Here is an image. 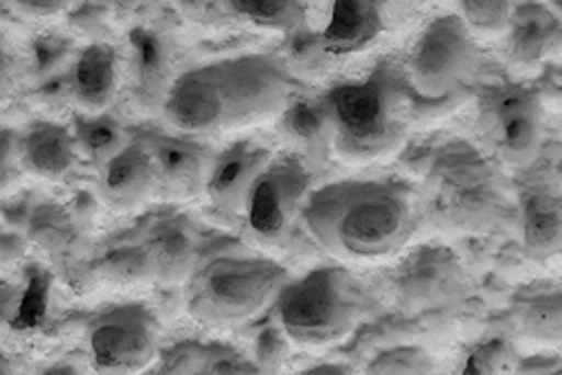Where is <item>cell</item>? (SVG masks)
<instances>
[{"label": "cell", "mask_w": 562, "mask_h": 375, "mask_svg": "<svg viewBox=\"0 0 562 375\" xmlns=\"http://www.w3.org/2000/svg\"><path fill=\"white\" fill-rule=\"evenodd\" d=\"M291 92L284 61L263 53L237 55L178 75L162 113L182 133H216L279 113Z\"/></svg>", "instance_id": "6da1fadb"}, {"label": "cell", "mask_w": 562, "mask_h": 375, "mask_svg": "<svg viewBox=\"0 0 562 375\" xmlns=\"http://www.w3.org/2000/svg\"><path fill=\"white\" fill-rule=\"evenodd\" d=\"M302 218L313 241L345 259L398 252L416 229L409 192L394 180H338L311 192Z\"/></svg>", "instance_id": "7a4b0ae2"}, {"label": "cell", "mask_w": 562, "mask_h": 375, "mask_svg": "<svg viewBox=\"0 0 562 375\" xmlns=\"http://www.w3.org/2000/svg\"><path fill=\"white\" fill-rule=\"evenodd\" d=\"M334 149L356 162L394 151L407 133V86L398 68L381 64L364 79L342 81L322 98Z\"/></svg>", "instance_id": "3957f363"}, {"label": "cell", "mask_w": 562, "mask_h": 375, "mask_svg": "<svg viewBox=\"0 0 562 375\" xmlns=\"http://www.w3.org/2000/svg\"><path fill=\"white\" fill-rule=\"evenodd\" d=\"M420 203L437 227L480 234L502 218L506 190L486 156L465 143H448L426 171Z\"/></svg>", "instance_id": "277c9868"}, {"label": "cell", "mask_w": 562, "mask_h": 375, "mask_svg": "<svg viewBox=\"0 0 562 375\" xmlns=\"http://www.w3.org/2000/svg\"><path fill=\"white\" fill-rule=\"evenodd\" d=\"M289 281V270L272 259L214 257L199 263L184 279V304L190 315L203 323H239L274 304Z\"/></svg>", "instance_id": "5b68a950"}, {"label": "cell", "mask_w": 562, "mask_h": 375, "mask_svg": "<svg viewBox=\"0 0 562 375\" xmlns=\"http://www.w3.org/2000/svg\"><path fill=\"white\" fill-rule=\"evenodd\" d=\"M277 319L289 340L324 346L347 338L364 312L358 281L336 265H322L279 291Z\"/></svg>", "instance_id": "8992f818"}, {"label": "cell", "mask_w": 562, "mask_h": 375, "mask_svg": "<svg viewBox=\"0 0 562 375\" xmlns=\"http://www.w3.org/2000/svg\"><path fill=\"white\" fill-rule=\"evenodd\" d=\"M542 120V100L529 86L502 83L482 92L477 130L497 162L529 167L540 151Z\"/></svg>", "instance_id": "52a82bcc"}, {"label": "cell", "mask_w": 562, "mask_h": 375, "mask_svg": "<svg viewBox=\"0 0 562 375\" xmlns=\"http://www.w3.org/2000/svg\"><path fill=\"white\" fill-rule=\"evenodd\" d=\"M311 182L313 175L302 158L291 154L270 158L257 175L244 209L246 229L257 243L279 248L291 239L311 194Z\"/></svg>", "instance_id": "ba28073f"}, {"label": "cell", "mask_w": 562, "mask_h": 375, "mask_svg": "<svg viewBox=\"0 0 562 375\" xmlns=\"http://www.w3.org/2000/svg\"><path fill=\"white\" fill-rule=\"evenodd\" d=\"M473 30L459 16L430 21L409 50L407 77L412 88L428 100H441L457 90L477 66Z\"/></svg>", "instance_id": "9c48e42d"}, {"label": "cell", "mask_w": 562, "mask_h": 375, "mask_svg": "<svg viewBox=\"0 0 562 375\" xmlns=\"http://www.w3.org/2000/svg\"><path fill=\"white\" fill-rule=\"evenodd\" d=\"M88 349L100 371H143L160 353V323L143 302L113 306L88 326Z\"/></svg>", "instance_id": "30bf717a"}, {"label": "cell", "mask_w": 562, "mask_h": 375, "mask_svg": "<svg viewBox=\"0 0 562 375\" xmlns=\"http://www.w3.org/2000/svg\"><path fill=\"white\" fill-rule=\"evenodd\" d=\"M390 286L401 308L420 312L459 299L465 293V272L452 250L424 246L401 261Z\"/></svg>", "instance_id": "8fae6325"}, {"label": "cell", "mask_w": 562, "mask_h": 375, "mask_svg": "<svg viewBox=\"0 0 562 375\" xmlns=\"http://www.w3.org/2000/svg\"><path fill=\"white\" fill-rule=\"evenodd\" d=\"M139 139L147 145L158 190L156 196L165 198H194L203 192V184L214 160V149L192 133H143Z\"/></svg>", "instance_id": "7c38bea8"}, {"label": "cell", "mask_w": 562, "mask_h": 375, "mask_svg": "<svg viewBox=\"0 0 562 375\" xmlns=\"http://www.w3.org/2000/svg\"><path fill=\"white\" fill-rule=\"evenodd\" d=\"M25 234L30 243L53 259L61 276L75 288H86L88 279L98 276L95 265L86 261L83 225L64 205L36 201Z\"/></svg>", "instance_id": "4fadbf2b"}, {"label": "cell", "mask_w": 562, "mask_h": 375, "mask_svg": "<svg viewBox=\"0 0 562 375\" xmlns=\"http://www.w3.org/2000/svg\"><path fill=\"white\" fill-rule=\"evenodd\" d=\"M270 158L272 151L255 139H239L214 154L203 184L212 209L225 218H244L248 194Z\"/></svg>", "instance_id": "5bb4252c"}, {"label": "cell", "mask_w": 562, "mask_h": 375, "mask_svg": "<svg viewBox=\"0 0 562 375\" xmlns=\"http://www.w3.org/2000/svg\"><path fill=\"white\" fill-rule=\"evenodd\" d=\"M151 279L160 284H180L190 276L201 257L196 225L184 214H167L151 223L143 239Z\"/></svg>", "instance_id": "9a60e30c"}, {"label": "cell", "mask_w": 562, "mask_h": 375, "mask_svg": "<svg viewBox=\"0 0 562 375\" xmlns=\"http://www.w3.org/2000/svg\"><path fill=\"white\" fill-rule=\"evenodd\" d=\"M158 180L151 154L143 139H128L100 171V194L113 209H133L156 196Z\"/></svg>", "instance_id": "2e32d148"}, {"label": "cell", "mask_w": 562, "mask_h": 375, "mask_svg": "<svg viewBox=\"0 0 562 375\" xmlns=\"http://www.w3.org/2000/svg\"><path fill=\"white\" fill-rule=\"evenodd\" d=\"M383 30L385 10L381 0H334L319 41L326 57H351L369 48Z\"/></svg>", "instance_id": "e0dca14e"}, {"label": "cell", "mask_w": 562, "mask_h": 375, "mask_svg": "<svg viewBox=\"0 0 562 375\" xmlns=\"http://www.w3.org/2000/svg\"><path fill=\"white\" fill-rule=\"evenodd\" d=\"M72 130L50 120H34L19 133L21 167L34 175L61 180L77 164Z\"/></svg>", "instance_id": "ac0fdd59"}, {"label": "cell", "mask_w": 562, "mask_h": 375, "mask_svg": "<svg viewBox=\"0 0 562 375\" xmlns=\"http://www.w3.org/2000/svg\"><path fill=\"white\" fill-rule=\"evenodd\" d=\"M68 72L72 102L86 113H102L113 104L120 83V57L113 45L90 43Z\"/></svg>", "instance_id": "d6986e66"}, {"label": "cell", "mask_w": 562, "mask_h": 375, "mask_svg": "<svg viewBox=\"0 0 562 375\" xmlns=\"http://www.w3.org/2000/svg\"><path fill=\"white\" fill-rule=\"evenodd\" d=\"M133 48V95L137 104L154 111L162 109L167 92L173 83L171 55L160 34L137 27L131 34Z\"/></svg>", "instance_id": "ffe728a7"}, {"label": "cell", "mask_w": 562, "mask_h": 375, "mask_svg": "<svg viewBox=\"0 0 562 375\" xmlns=\"http://www.w3.org/2000/svg\"><path fill=\"white\" fill-rule=\"evenodd\" d=\"M520 231L529 257L544 261L560 252L562 216L560 192L549 184H533L520 198Z\"/></svg>", "instance_id": "44dd1931"}, {"label": "cell", "mask_w": 562, "mask_h": 375, "mask_svg": "<svg viewBox=\"0 0 562 375\" xmlns=\"http://www.w3.org/2000/svg\"><path fill=\"white\" fill-rule=\"evenodd\" d=\"M508 57L520 66L540 64L560 43V19L542 3L513 8L508 19Z\"/></svg>", "instance_id": "7402d4cb"}, {"label": "cell", "mask_w": 562, "mask_h": 375, "mask_svg": "<svg viewBox=\"0 0 562 375\" xmlns=\"http://www.w3.org/2000/svg\"><path fill=\"white\" fill-rule=\"evenodd\" d=\"M277 128L306 156H322L334 147V128L322 98L289 100L279 111Z\"/></svg>", "instance_id": "603a6c76"}, {"label": "cell", "mask_w": 562, "mask_h": 375, "mask_svg": "<svg viewBox=\"0 0 562 375\" xmlns=\"http://www.w3.org/2000/svg\"><path fill=\"white\" fill-rule=\"evenodd\" d=\"M72 137L77 151L95 167L98 171H102L106 167V162L120 154L124 149V145L128 143V133L124 128V124L102 111V113H77L72 117Z\"/></svg>", "instance_id": "cb8c5ba5"}, {"label": "cell", "mask_w": 562, "mask_h": 375, "mask_svg": "<svg viewBox=\"0 0 562 375\" xmlns=\"http://www.w3.org/2000/svg\"><path fill=\"white\" fill-rule=\"evenodd\" d=\"M223 5L232 16L266 30L291 34L306 27L302 0H223Z\"/></svg>", "instance_id": "d4e9b609"}, {"label": "cell", "mask_w": 562, "mask_h": 375, "mask_svg": "<svg viewBox=\"0 0 562 375\" xmlns=\"http://www.w3.org/2000/svg\"><path fill=\"white\" fill-rule=\"evenodd\" d=\"M515 321L531 340L560 342V288L522 293L520 304H515Z\"/></svg>", "instance_id": "484cf974"}, {"label": "cell", "mask_w": 562, "mask_h": 375, "mask_svg": "<svg viewBox=\"0 0 562 375\" xmlns=\"http://www.w3.org/2000/svg\"><path fill=\"white\" fill-rule=\"evenodd\" d=\"M92 265H95L98 276L113 281V284H137V281L151 279L143 241L115 243L92 261Z\"/></svg>", "instance_id": "4316f807"}, {"label": "cell", "mask_w": 562, "mask_h": 375, "mask_svg": "<svg viewBox=\"0 0 562 375\" xmlns=\"http://www.w3.org/2000/svg\"><path fill=\"white\" fill-rule=\"evenodd\" d=\"M75 50V41L59 32L36 34L30 43V70L36 79H45L64 70Z\"/></svg>", "instance_id": "83f0119b"}, {"label": "cell", "mask_w": 562, "mask_h": 375, "mask_svg": "<svg viewBox=\"0 0 562 375\" xmlns=\"http://www.w3.org/2000/svg\"><path fill=\"white\" fill-rule=\"evenodd\" d=\"M461 21L477 32H504L513 12V0H457Z\"/></svg>", "instance_id": "f1b7e54d"}, {"label": "cell", "mask_w": 562, "mask_h": 375, "mask_svg": "<svg viewBox=\"0 0 562 375\" xmlns=\"http://www.w3.org/2000/svg\"><path fill=\"white\" fill-rule=\"evenodd\" d=\"M196 373H259V366L225 342H205L199 351Z\"/></svg>", "instance_id": "f546056e"}, {"label": "cell", "mask_w": 562, "mask_h": 375, "mask_svg": "<svg viewBox=\"0 0 562 375\" xmlns=\"http://www.w3.org/2000/svg\"><path fill=\"white\" fill-rule=\"evenodd\" d=\"M432 357L418 346H396L371 360L367 373H432Z\"/></svg>", "instance_id": "4dcf8cb0"}, {"label": "cell", "mask_w": 562, "mask_h": 375, "mask_svg": "<svg viewBox=\"0 0 562 375\" xmlns=\"http://www.w3.org/2000/svg\"><path fill=\"white\" fill-rule=\"evenodd\" d=\"M38 272H34L27 279V286L23 291V304H21V312L14 326L19 328H27V326H36L45 312V295H48V274L41 272V268H36Z\"/></svg>", "instance_id": "1f68e13d"}, {"label": "cell", "mask_w": 562, "mask_h": 375, "mask_svg": "<svg viewBox=\"0 0 562 375\" xmlns=\"http://www.w3.org/2000/svg\"><path fill=\"white\" fill-rule=\"evenodd\" d=\"M508 357H510V346L506 344V340H488L477 344L471 351L461 371L463 373H497L504 368Z\"/></svg>", "instance_id": "d6a6232c"}, {"label": "cell", "mask_w": 562, "mask_h": 375, "mask_svg": "<svg viewBox=\"0 0 562 375\" xmlns=\"http://www.w3.org/2000/svg\"><path fill=\"white\" fill-rule=\"evenodd\" d=\"M19 158V130L0 124V190L12 184L21 173Z\"/></svg>", "instance_id": "836d02e7"}, {"label": "cell", "mask_w": 562, "mask_h": 375, "mask_svg": "<svg viewBox=\"0 0 562 375\" xmlns=\"http://www.w3.org/2000/svg\"><path fill=\"white\" fill-rule=\"evenodd\" d=\"M286 355V333L277 328H266L255 344V364L259 371H274Z\"/></svg>", "instance_id": "e575fe53"}, {"label": "cell", "mask_w": 562, "mask_h": 375, "mask_svg": "<svg viewBox=\"0 0 562 375\" xmlns=\"http://www.w3.org/2000/svg\"><path fill=\"white\" fill-rule=\"evenodd\" d=\"M291 48H289V59L291 64H295L297 68H313L317 66V61L322 57H326L324 48H322V41L319 34H311L306 27L291 32Z\"/></svg>", "instance_id": "d590c367"}, {"label": "cell", "mask_w": 562, "mask_h": 375, "mask_svg": "<svg viewBox=\"0 0 562 375\" xmlns=\"http://www.w3.org/2000/svg\"><path fill=\"white\" fill-rule=\"evenodd\" d=\"M199 351H201V342H180V344L158 353L160 366L156 371H162V373H196Z\"/></svg>", "instance_id": "8d00e7d4"}, {"label": "cell", "mask_w": 562, "mask_h": 375, "mask_svg": "<svg viewBox=\"0 0 562 375\" xmlns=\"http://www.w3.org/2000/svg\"><path fill=\"white\" fill-rule=\"evenodd\" d=\"M34 205H36V196L30 192L0 201V220H3L8 227L25 231Z\"/></svg>", "instance_id": "74e56055"}, {"label": "cell", "mask_w": 562, "mask_h": 375, "mask_svg": "<svg viewBox=\"0 0 562 375\" xmlns=\"http://www.w3.org/2000/svg\"><path fill=\"white\" fill-rule=\"evenodd\" d=\"M23 286L14 281L0 279V326H14L23 304Z\"/></svg>", "instance_id": "f35d334b"}, {"label": "cell", "mask_w": 562, "mask_h": 375, "mask_svg": "<svg viewBox=\"0 0 562 375\" xmlns=\"http://www.w3.org/2000/svg\"><path fill=\"white\" fill-rule=\"evenodd\" d=\"M30 248V237L23 229L0 227V263L19 261Z\"/></svg>", "instance_id": "ab89813d"}, {"label": "cell", "mask_w": 562, "mask_h": 375, "mask_svg": "<svg viewBox=\"0 0 562 375\" xmlns=\"http://www.w3.org/2000/svg\"><path fill=\"white\" fill-rule=\"evenodd\" d=\"M16 57L14 50L8 45V41L0 34V98L8 95L10 88L16 81Z\"/></svg>", "instance_id": "60d3db41"}, {"label": "cell", "mask_w": 562, "mask_h": 375, "mask_svg": "<svg viewBox=\"0 0 562 375\" xmlns=\"http://www.w3.org/2000/svg\"><path fill=\"white\" fill-rule=\"evenodd\" d=\"M70 0H19V8L30 16H55Z\"/></svg>", "instance_id": "b9f144b4"}, {"label": "cell", "mask_w": 562, "mask_h": 375, "mask_svg": "<svg viewBox=\"0 0 562 375\" xmlns=\"http://www.w3.org/2000/svg\"><path fill=\"white\" fill-rule=\"evenodd\" d=\"M304 373H351L347 366H331V364H322V366H311Z\"/></svg>", "instance_id": "7bdbcfd3"}, {"label": "cell", "mask_w": 562, "mask_h": 375, "mask_svg": "<svg viewBox=\"0 0 562 375\" xmlns=\"http://www.w3.org/2000/svg\"><path fill=\"white\" fill-rule=\"evenodd\" d=\"M8 373H14V364H12L10 355L5 353V349L0 346V375H8Z\"/></svg>", "instance_id": "ee69618b"}]
</instances>
